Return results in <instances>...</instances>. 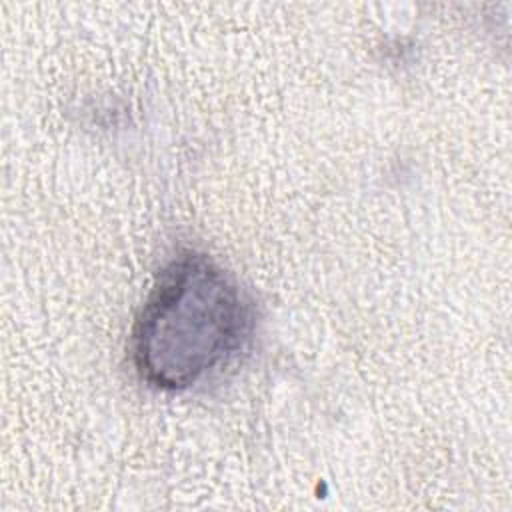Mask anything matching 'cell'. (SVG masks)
Returning a JSON list of instances; mask_svg holds the SVG:
<instances>
[{
	"label": "cell",
	"mask_w": 512,
	"mask_h": 512,
	"mask_svg": "<svg viewBox=\"0 0 512 512\" xmlns=\"http://www.w3.org/2000/svg\"><path fill=\"white\" fill-rule=\"evenodd\" d=\"M252 308L212 258L184 252L148 292L130 338L134 368L158 390H186L226 366L252 332Z\"/></svg>",
	"instance_id": "obj_1"
}]
</instances>
